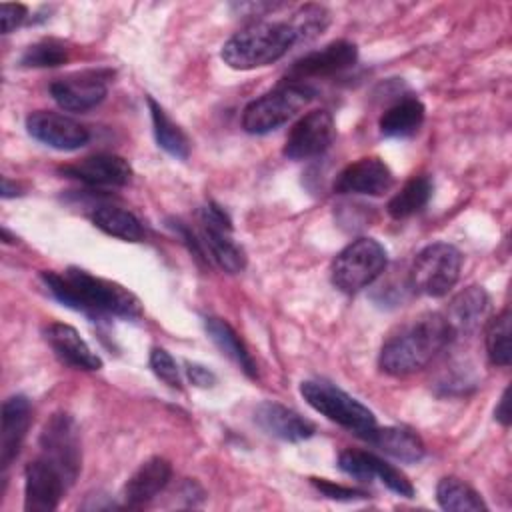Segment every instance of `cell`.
I'll return each instance as SVG.
<instances>
[{"label": "cell", "mask_w": 512, "mask_h": 512, "mask_svg": "<svg viewBox=\"0 0 512 512\" xmlns=\"http://www.w3.org/2000/svg\"><path fill=\"white\" fill-rule=\"evenodd\" d=\"M288 20L294 26L302 44V42L314 40L326 30L330 22V12L320 4H306V6H300L296 12H292Z\"/></svg>", "instance_id": "32"}, {"label": "cell", "mask_w": 512, "mask_h": 512, "mask_svg": "<svg viewBox=\"0 0 512 512\" xmlns=\"http://www.w3.org/2000/svg\"><path fill=\"white\" fill-rule=\"evenodd\" d=\"M26 20V6L24 4H0V22L2 32L10 34L14 28H18Z\"/></svg>", "instance_id": "35"}, {"label": "cell", "mask_w": 512, "mask_h": 512, "mask_svg": "<svg viewBox=\"0 0 512 512\" xmlns=\"http://www.w3.org/2000/svg\"><path fill=\"white\" fill-rule=\"evenodd\" d=\"M44 338L64 364L80 370L102 368V360L98 358L96 352H92V348L76 332V328L62 322H52L44 328Z\"/></svg>", "instance_id": "22"}, {"label": "cell", "mask_w": 512, "mask_h": 512, "mask_svg": "<svg viewBox=\"0 0 512 512\" xmlns=\"http://www.w3.org/2000/svg\"><path fill=\"white\" fill-rule=\"evenodd\" d=\"M300 394L316 412L364 440L378 426L372 410L328 380H304Z\"/></svg>", "instance_id": "4"}, {"label": "cell", "mask_w": 512, "mask_h": 512, "mask_svg": "<svg viewBox=\"0 0 512 512\" xmlns=\"http://www.w3.org/2000/svg\"><path fill=\"white\" fill-rule=\"evenodd\" d=\"M148 108H150V116H152V126H154V136L158 146L168 152L170 156L178 158V160H186L190 154V140L184 134V130L170 120V116L164 112V108L152 98H146Z\"/></svg>", "instance_id": "26"}, {"label": "cell", "mask_w": 512, "mask_h": 512, "mask_svg": "<svg viewBox=\"0 0 512 512\" xmlns=\"http://www.w3.org/2000/svg\"><path fill=\"white\" fill-rule=\"evenodd\" d=\"M312 98L314 90L310 86L284 82L244 108L242 128L250 134H268L292 120Z\"/></svg>", "instance_id": "5"}, {"label": "cell", "mask_w": 512, "mask_h": 512, "mask_svg": "<svg viewBox=\"0 0 512 512\" xmlns=\"http://www.w3.org/2000/svg\"><path fill=\"white\" fill-rule=\"evenodd\" d=\"M42 282L58 302L94 320L104 316L134 320L142 316V304L128 288L92 276L82 268H68L64 274L42 272Z\"/></svg>", "instance_id": "1"}, {"label": "cell", "mask_w": 512, "mask_h": 512, "mask_svg": "<svg viewBox=\"0 0 512 512\" xmlns=\"http://www.w3.org/2000/svg\"><path fill=\"white\" fill-rule=\"evenodd\" d=\"M432 180H430V176H426V174H416V176H412L402 188H400V192H396L392 198H390V202H388V214L392 216V218H396V220H400V218H408V216H412V214H416V212H420L426 204H428V200H430V196H432Z\"/></svg>", "instance_id": "29"}, {"label": "cell", "mask_w": 512, "mask_h": 512, "mask_svg": "<svg viewBox=\"0 0 512 512\" xmlns=\"http://www.w3.org/2000/svg\"><path fill=\"white\" fill-rule=\"evenodd\" d=\"M92 224L104 234L126 242H140L144 238L140 220L132 212L118 206H98L92 212Z\"/></svg>", "instance_id": "28"}, {"label": "cell", "mask_w": 512, "mask_h": 512, "mask_svg": "<svg viewBox=\"0 0 512 512\" xmlns=\"http://www.w3.org/2000/svg\"><path fill=\"white\" fill-rule=\"evenodd\" d=\"M312 484L326 498H332V500H362V498L368 496L362 490H356V488H350V486H342V484H334V482H330L326 478H312Z\"/></svg>", "instance_id": "34"}, {"label": "cell", "mask_w": 512, "mask_h": 512, "mask_svg": "<svg viewBox=\"0 0 512 512\" xmlns=\"http://www.w3.org/2000/svg\"><path fill=\"white\" fill-rule=\"evenodd\" d=\"M424 104L418 98H404L390 106L378 120L380 134L386 138L412 136L424 122Z\"/></svg>", "instance_id": "25"}, {"label": "cell", "mask_w": 512, "mask_h": 512, "mask_svg": "<svg viewBox=\"0 0 512 512\" xmlns=\"http://www.w3.org/2000/svg\"><path fill=\"white\" fill-rule=\"evenodd\" d=\"M30 402L26 396L16 394L2 404V426H0V466L8 468L18 456L20 446L30 426Z\"/></svg>", "instance_id": "21"}, {"label": "cell", "mask_w": 512, "mask_h": 512, "mask_svg": "<svg viewBox=\"0 0 512 512\" xmlns=\"http://www.w3.org/2000/svg\"><path fill=\"white\" fill-rule=\"evenodd\" d=\"M254 420L266 434L286 442H302L316 432V426L308 418L278 402L258 404L254 410Z\"/></svg>", "instance_id": "19"}, {"label": "cell", "mask_w": 512, "mask_h": 512, "mask_svg": "<svg viewBox=\"0 0 512 512\" xmlns=\"http://www.w3.org/2000/svg\"><path fill=\"white\" fill-rule=\"evenodd\" d=\"M508 394H510V388H506L498 400V406L494 408V418L502 424V426H508L510 424V400H508Z\"/></svg>", "instance_id": "37"}, {"label": "cell", "mask_w": 512, "mask_h": 512, "mask_svg": "<svg viewBox=\"0 0 512 512\" xmlns=\"http://www.w3.org/2000/svg\"><path fill=\"white\" fill-rule=\"evenodd\" d=\"M68 58H70V52L62 40L44 38L40 42L30 44L24 50L20 64L24 68H54L64 64Z\"/></svg>", "instance_id": "31"}, {"label": "cell", "mask_w": 512, "mask_h": 512, "mask_svg": "<svg viewBox=\"0 0 512 512\" xmlns=\"http://www.w3.org/2000/svg\"><path fill=\"white\" fill-rule=\"evenodd\" d=\"M108 78V70H84L68 74L50 84V96L62 110L86 112L106 98Z\"/></svg>", "instance_id": "10"}, {"label": "cell", "mask_w": 512, "mask_h": 512, "mask_svg": "<svg viewBox=\"0 0 512 512\" xmlns=\"http://www.w3.org/2000/svg\"><path fill=\"white\" fill-rule=\"evenodd\" d=\"M462 254L456 246L436 242L422 248L410 266V288L430 298L446 296L460 278Z\"/></svg>", "instance_id": "7"}, {"label": "cell", "mask_w": 512, "mask_h": 512, "mask_svg": "<svg viewBox=\"0 0 512 512\" xmlns=\"http://www.w3.org/2000/svg\"><path fill=\"white\" fill-rule=\"evenodd\" d=\"M40 456L54 464L68 486L74 484L80 472V438L76 422L66 412H56L48 418L40 432Z\"/></svg>", "instance_id": "8"}, {"label": "cell", "mask_w": 512, "mask_h": 512, "mask_svg": "<svg viewBox=\"0 0 512 512\" xmlns=\"http://www.w3.org/2000/svg\"><path fill=\"white\" fill-rule=\"evenodd\" d=\"M300 38L290 20L252 22L232 34L222 46V60L234 70H254L278 62Z\"/></svg>", "instance_id": "3"}, {"label": "cell", "mask_w": 512, "mask_h": 512, "mask_svg": "<svg viewBox=\"0 0 512 512\" xmlns=\"http://www.w3.org/2000/svg\"><path fill=\"white\" fill-rule=\"evenodd\" d=\"M186 374L190 378V382L194 386H200V388H210L216 384V376L212 370H208L206 366H200V364H186Z\"/></svg>", "instance_id": "36"}, {"label": "cell", "mask_w": 512, "mask_h": 512, "mask_svg": "<svg viewBox=\"0 0 512 512\" xmlns=\"http://www.w3.org/2000/svg\"><path fill=\"white\" fill-rule=\"evenodd\" d=\"M172 466L166 458L152 456L138 466V470L126 480L122 498L128 508H140L154 500L170 482Z\"/></svg>", "instance_id": "20"}, {"label": "cell", "mask_w": 512, "mask_h": 512, "mask_svg": "<svg viewBox=\"0 0 512 512\" xmlns=\"http://www.w3.org/2000/svg\"><path fill=\"white\" fill-rule=\"evenodd\" d=\"M386 264L388 254L378 240L358 238L336 254L330 268L332 284L346 294L360 292L384 272Z\"/></svg>", "instance_id": "6"}, {"label": "cell", "mask_w": 512, "mask_h": 512, "mask_svg": "<svg viewBox=\"0 0 512 512\" xmlns=\"http://www.w3.org/2000/svg\"><path fill=\"white\" fill-rule=\"evenodd\" d=\"M68 482L60 470L46 458L38 456L24 468V510L52 512L58 508Z\"/></svg>", "instance_id": "12"}, {"label": "cell", "mask_w": 512, "mask_h": 512, "mask_svg": "<svg viewBox=\"0 0 512 512\" xmlns=\"http://www.w3.org/2000/svg\"><path fill=\"white\" fill-rule=\"evenodd\" d=\"M26 130L34 140L64 152L78 150L90 140L86 126L66 114L50 110L30 112L26 118Z\"/></svg>", "instance_id": "13"}, {"label": "cell", "mask_w": 512, "mask_h": 512, "mask_svg": "<svg viewBox=\"0 0 512 512\" xmlns=\"http://www.w3.org/2000/svg\"><path fill=\"white\" fill-rule=\"evenodd\" d=\"M60 172L88 186H124L132 178L128 160L116 154H94L76 164L62 166Z\"/></svg>", "instance_id": "17"}, {"label": "cell", "mask_w": 512, "mask_h": 512, "mask_svg": "<svg viewBox=\"0 0 512 512\" xmlns=\"http://www.w3.org/2000/svg\"><path fill=\"white\" fill-rule=\"evenodd\" d=\"M358 58L356 44L348 40H336L326 44L320 50L308 52L302 58H298L286 72L290 82H300L308 78H324L338 74L350 66H354Z\"/></svg>", "instance_id": "15"}, {"label": "cell", "mask_w": 512, "mask_h": 512, "mask_svg": "<svg viewBox=\"0 0 512 512\" xmlns=\"http://www.w3.org/2000/svg\"><path fill=\"white\" fill-rule=\"evenodd\" d=\"M394 184V174L378 156H364L348 164L334 180V192L338 194H364L382 196Z\"/></svg>", "instance_id": "16"}, {"label": "cell", "mask_w": 512, "mask_h": 512, "mask_svg": "<svg viewBox=\"0 0 512 512\" xmlns=\"http://www.w3.org/2000/svg\"><path fill=\"white\" fill-rule=\"evenodd\" d=\"M490 316V296L482 286H468L460 290L446 308V322L452 336L472 334L486 324Z\"/></svg>", "instance_id": "18"}, {"label": "cell", "mask_w": 512, "mask_h": 512, "mask_svg": "<svg viewBox=\"0 0 512 512\" xmlns=\"http://www.w3.org/2000/svg\"><path fill=\"white\" fill-rule=\"evenodd\" d=\"M200 242L224 272L238 274L246 268V254L232 238V220L214 202L200 208Z\"/></svg>", "instance_id": "9"}, {"label": "cell", "mask_w": 512, "mask_h": 512, "mask_svg": "<svg viewBox=\"0 0 512 512\" xmlns=\"http://www.w3.org/2000/svg\"><path fill=\"white\" fill-rule=\"evenodd\" d=\"M484 344L488 360L494 366L510 364V310L504 308L494 318L486 320Z\"/></svg>", "instance_id": "30"}, {"label": "cell", "mask_w": 512, "mask_h": 512, "mask_svg": "<svg viewBox=\"0 0 512 512\" xmlns=\"http://www.w3.org/2000/svg\"><path fill=\"white\" fill-rule=\"evenodd\" d=\"M334 140V118L326 110L304 114L288 132L284 156L290 160H308L320 156Z\"/></svg>", "instance_id": "11"}, {"label": "cell", "mask_w": 512, "mask_h": 512, "mask_svg": "<svg viewBox=\"0 0 512 512\" xmlns=\"http://www.w3.org/2000/svg\"><path fill=\"white\" fill-rule=\"evenodd\" d=\"M150 368L166 386L176 388V390L182 388V378H180L178 364L174 362V358L164 348L154 346L150 350Z\"/></svg>", "instance_id": "33"}, {"label": "cell", "mask_w": 512, "mask_h": 512, "mask_svg": "<svg viewBox=\"0 0 512 512\" xmlns=\"http://www.w3.org/2000/svg\"><path fill=\"white\" fill-rule=\"evenodd\" d=\"M452 338L454 336L444 314H420L388 336L380 348L378 366L390 376L414 374L426 368Z\"/></svg>", "instance_id": "2"}, {"label": "cell", "mask_w": 512, "mask_h": 512, "mask_svg": "<svg viewBox=\"0 0 512 512\" xmlns=\"http://www.w3.org/2000/svg\"><path fill=\"white\" fill-rule=\"evenodd\" d=\"M436 502L442 510L450 512H484L488 510L482 496L464 480L446 476L436 486Z\"/></svg>", "instance_id": "27"}, {"label": "cell", "mask_w": 512, "mask_h": 512, "mask_svg": "<svg viewBox=\"0 0 512 512\" xmlns=\"http://www.w3.org/2000/svg\"><path fill=\"white\" fill-rule=\"evenodd\" d=\"M366 440L376 448H380L382 452L390 454L392 458L408 464L420 462L426 454L422 438L414 430L404 426H384V428L376 426L366 436Z\"/></svg>", "instance_id": "23"}, {"label": "cell", "mask_w": 512, "mask_h": 512, "mask_svg": "<svg viewBox=\"0 0 512 512\" xmlns=\"http://www.w3.org/2000/svg\"><path fill=\"white\" fill-rule=\"evenodd\" d=\"M204 328H206L210 340L218 346V350L222 354H226L232 362H236L246 376L256 378L258 368H256V362H254L252 354L248 352L242 338L236 334V330L226 320L216 318V316H206L204 318Z\"/></svg>", "instance_id": "24"}, {"label": "cell", "mask_w": 512, "mask_h": 512, "mask_svg": "<svg viewBox=\"0 0 512 512\" xmlns=\"http://www.w3.org/2000/svg\"><path fill=\"white\" fill-rule=\"evenodd\" d=\"M338 468L360 480V482H368L378 478L386 488H390L392 492L404 496V498H412L414 496V486L412 482L406 478L404 472H400L396 466L388 464L386 460H382L380 456L366 452V450H344L338 456Z\"/></svg>", "instance_id": "14"}]
</instances>
